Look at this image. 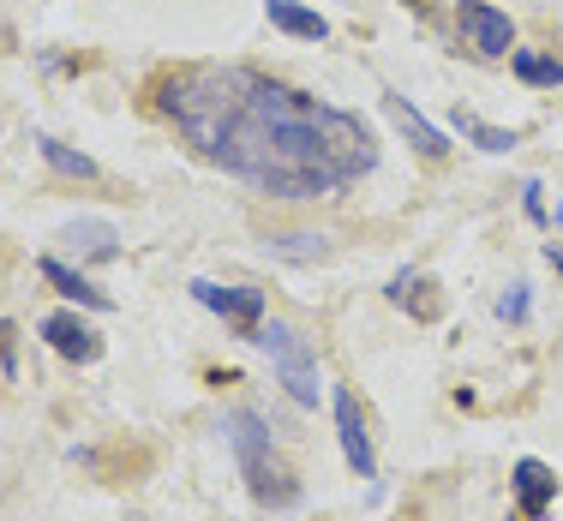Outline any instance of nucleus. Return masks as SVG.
I'll return each mask as SVG.
<instances>
[{"label": "nucleus", "instance_id": "17", "mask_svg": "<svg viewBox=\"0 0 563 521\" xmlns=\"http://www.w3.org/2000/svg\"><path fill=\"white\" fill-rule=\"evenodd\" d=\"M271 252H276V258H324V240H318V234H282V240H271Z\"/></svg>", "mask_w": 563, "mask_h": 521}, {"label": "nucleus", "instance_id": "13", "mask_svg": "<svg viewBox=\"0 0 563 521\" xmlns=\"http://www.w3.org/2000/svg\"><path fill=\"white\" fill-rule=\"evenodd\" d=\"M450 126H455V138H467V144H479L486 156H509L521 144V132H504V126H486L479 114H467V109H455L450 114Z\"/></svg>", "mask_w": 563, "mask_h": 521}, {"label": "nucleus", "instance_id": "20", "mask_svg": "<svg viewBox=\"0 0 563 521\" xmlns=\"http://www.w3.org/2000/svg\"><path fill=\"white\" fill-rule=\"evenodd\" d=\"M540 192H545L540 180H528V186H521V210H528L533 222H552V217H545V198H540Z\"/></svg>", "mask_w": 563, "mask_h": 521}, {"label": "nucleus", "instance_id": "9", "mask_svg": "<svg viewBox=\"0 0 563 521\" xmlns=\"http://www.w3.org/2000/svg\"><path fill=\"white\" fill-rule=\"evenodd\" d=\"M384 293H390L401 312L420 318V324H438V318H444V293H438V282H432L426 270H396Z\"/></svg>", "mask_w": 563, "mask_h": 521}, {"label": "nucleus", "instance_id": "19", "mask_svg": "<svg viewBox=\"0 0 563 521\" xmlns=\"http://www.w3.org/2000/svg\"><path fill=\"white\" fill-rule=\"evenodd\" d=\"M0 372H7V378L19 372V330H12L7 318H0Z\"/></svg>", "mask_w": 563, "mask_h": 521}, {"label": "nucleus", "instance_id": "16", "mask_svg": "<svg viewBox=\"0 0 563 521\" xmlns=\"http://www.w3.org/2000/svg\"><path fill=\"white\" fill-rule=\"evenodd\" d=\"M509 66H516L521 85H563V60L533 55V48H516V55H509Z\"/></svg>", "mask_w": 563, "mask_h": 521}, {"label": "nucleus", "instance_id": "18", "mask_svg": "<svg viewBox=\"0 0 563 521\" xmlns=\"http://www.w3.org/2000/svg\"><path fill=\"white\" fill-rule=\"evenodd\" d=\"M498 318L504 324H521V318H528V288H509V293H498Z\"/></svg>", "mask_w": 563, "mask_h": 521}, {"label": "nucleus", "instance_id": "12", "mask_svg": "<svg viewBox=\"0 0 563 521\" xmlns=\"http://www.w3.org/2000/svg\"><path fill=\"white\" fill-rule=\"evenodd\" d=\"M264 12H271L276 31L300 36V43H324V36H330V24L318 19L312 7H300V0H264Z\"/></svg>", "mask_w": 563, "mask_h": 521}, {"label": "nucleus", "instance_id": "14", "mask_svg": "<svg viewBox=\"0 0 563 521\" xmlns=\"http://www.w3.org/2000/svg\"><path fill=\"white\" fill-rule=\"evenodd\" d=\"M60 240H73V252H78V258H102V264H109L114 258V229H109V222H66V229H60Z\"/></svg>", "mask_w": 563, "mask_h": 521}, {"label": "nucleus", "instance_id": "1", "mask_svg": "<svg viewBox=\"0 0 563 521\" xmlns=\"http://www.w3.org/2000/svg\"><path fill=\"white\" fill-rule=\"evenodd\" d=\"M156 114L205 163L271 198H324L378 168L372 126L347 109L306 97L258 66L192 60L151 85Z\"/></svg>", "mask_w": 563, "mask_h": 521}, {"label": "nucleus", "instance_id": "3", "mask_svg": "<svg viewBox=\"0 0 563 521\" xmlns=\"http://www.w3.org/2000/svg\"><path fill=\"white\" fill-rule=\"evenodd\" d=\"M252 342L264 347V354H271V366H276V378L288 384V396L300 408H318V390H324V384H318V359H312V342L300 336V330L294 324H258L252 330Z\"/></svg>", "mask_w": 563, "mask_h": 521}, {"label": "nucleus", "instance_id": "4", "mask_svg": "<svg viewBox=\"0 0 563 521\" xmlns=\"http://www.w3.org/2000/svg\"><path fill=\"white\" fill-rule=\"evenodd\" d=\"M455 24H462V48H474L479 60H504L516 48V24L509 12H498L492 0H462L455 7Z\"/></svg>", "mask_w": 563, "mask_h": 521}, {"label": "nucleus", "instance_id": "10", "mask_svg": "<svg viewBox=\"0 0 563 521\" xmlns=\"http://www.w3.org/2000/svg\"><path fill=\"white\" fill-rule=\"evenodd\" d=\"M509 486H516L521 516H533V521L552 510V498H558V474H552L545 462H533V456H521V462H516V479H509Z\"/></svg>", "mask_w": 563, "mask_h": 521}, {"label": "nucleus", "instance_id": "6", "mask_svg": "<svg viewBox=\"0 0 563 521\" xmlns=\"http://www.w3.org/2000/svg\"><path fill=\"white\" fill-rule=\"evenodd\" d=\"M36 336L55 347L60 359H73V366H97V359H102V336L78 312H48L43 324H36Z\"/></svg>", "mask_w": 563, "mask_h": 521}, {"label": "nucleus", "instance_id": "5", "mask_svg": "<svg viewBox=\"0 0 563 521\" xmlns=\"http://www.w3.org/2000/svg\"><path fill=\"white\" fill-rule=\"evenodd\" d=\"M192 300L210 306L234 336L252 342V330L264 324V288H222V282H192Z\"/></svg>", "mask_w": 563, "mask_h": 521}, {"label": "nucleus", "instance_id": "15", "mask_svg": "<svg viewBox=\"0 0 563 521\" xmlns=\"http://www.w3.org/2000/svg\"><path fill=\"white\" fill-rule=\"evenodd\" d=\"M36 151H43V163L55 174H66V180H97V163H90L85 151H73V144L48 138V132H36Z\"/></svg>", "mask_w": 563, "mask_h": 521}, {"label": "nucleus", "instance_id": "21", "mask_svg": "<svg viewBox=\"0 0 563 521\" xmlns=\"http://www.w3.org/2000/svg\"><path fill=\"white\" fill-rule=\"evenodd\" d=\"M545 258H552V270L563 276V246H545Z\"/></svg>", "mask_w": 563, "mask_h": 521}, {"label": "nucleus", "instance_id": "11", "mask_svg": "<svg viewBox=\"0 0 563 521\" xmlns=\"http://www.w3.org/2000/svg\"><path fill=\"white\" fill-rule=\"evenodd\" d=\"M36 270H43V282H55V293H66V300H78V306H90V312H109V306H114L97 282H85V276H78L73 264H60V258H43Z\"/></svg>", "mask_w": 563, "mask_h": 521}, {"label": "nucleus", "instance_id": "2", "mask_svg": "<svg viewBox=\"0 0 563 521\" xmlns=\"http://www.w3.org/2000/svg\"><path fill=\"white\" fill-rule=\"evenodd\" d=\"M228 444H234V462H240V474H246V491L264 503V510H294V503H300V479H294L288 462H282L264 413H252V408L228 413Z\"/></svg>", "mask_w": 563, "mask_h": 521}, {"label": "nucleus", "instance_id": "8", "mask_svg": "<svg viewBox=\"0 0 563 521\" xmlns=\"http://www.w3.org/2000/svg\"><path fill=\"white\" fill-rule=\"evenodd\" d=\"M384 109H390L396 132H401V138H408L413 151L426 156V163H444V156H450V138H444V132H438V126H432V120H426L420 109H413L408 97H396V90H384Z\"/></svg>", "mask_w": 563, "mask_h": 521}, {"label": "nucleus", "instance_id": "7", "mask_svg": "<svg viewBox=\"0 0 563 521\" xmlns=\"http://www.w3.org/2000/svg\"><path fill=\"white\" fill-rule=\"evenodd\" d=\"M330 408H336V437H342L347 467H354L360 479H378V456H372V432H366V413H360V402L347 390H336V396H330Z\"/></svg>", "mask_w": 563, "mask_h": 521}]
</instances>
